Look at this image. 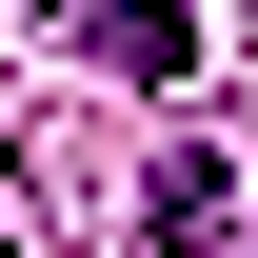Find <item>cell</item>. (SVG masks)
I'll return each mask as SVG.
<instances>
[{
    "label": "cell",
    "instance_id": "7a4b0ae2",
    "mask_svg": "<svg viewBox=\"0 0 258 258\" xmlns=\"http://www.w3.org/2000/svg\"><path fill=\"white\" fill-rule=\"evenodd\" d=\"M0 258H20V238H0Z\"/></svg>",
    "mask_w": 258,
    "mask_h": 258
},
{
    "label": "cell",
    "instance_id": "6da1fadb",
    "mask_svg": "<svg viewBox=\"0 0 258 258\" xmlns=\"http://www.w3.org/2000/svg\"><path fill=\"white\" fill-rule=\"evenodd\" d=\"M60 40H80V60H119V80H179V60H199L179 0H60Z\"/></svg>",
    "mask_w": 258,
    "mask_h": 258
}]
</instances>
